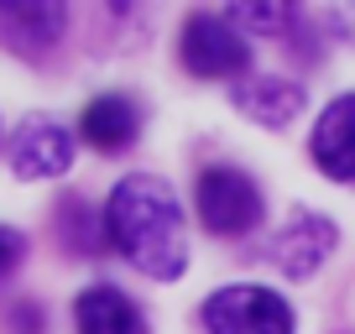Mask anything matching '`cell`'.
Masks as SVG:
<instances>
[{"label":"cell","mask_w":355,"mask_h":334,"mask_svg":"<svg viewBox=\"0 0 355 334\" xmlns=\"http://www.w3.org/2000/svg\"><path fill=\"white\" fill-rule=\"evenodd\" d=\"M178 53H183V68L199 73V78H235V73H245V63H251L245 37L235 32L225 16H189Z\"/></svg>","instance_id":"cell-4"},{"label":"cell","mask_w":355,"mask_h":334,"mask_svg":"<svg viewBox=\"0 0 355 334\" xmlns=\"http://www.w3.org/2000/svg\"><path fill=\"white\" fill-rule=\"evenodd\" d=\"M293 308L282 292L256 288V282H235L204 298V329L209 334H293Z\"/></svg>","instance_id":"cell-3"},{"label":"cell","mask_w":355,"mask_h":334,"mask_svg":"<svg viewBox=\"0 0 355 334\" xmlns=\"http://www.w3.org/2000/svg\"><path fill=\"white\" fill-rule=\"evenodd\" d=\"M21 256H26V235L11 230V225H0V277H11Z\"/></svg>","instance_id":"cell-14"},{"label":"cell","mask_w":355,"mask_h":334,"mask_svg":"<svg viewBox=\"0 0 355 334\" xmlns=\"http://www.w3.org/2000/svg\"><path fill=\"white\" fill-rule=\"evenodd\" d=\"M141 131V110H136L125 94H100V100L84 105V121H78V136H84L94 152H125Z\"/></svg>","instance_id":"cell-11"},{"label":"cell","mask_w":355,"mask_h":334,"mask_svg":"<svg viewBox=\"0 0 355 334\" xmlns=\"http://www.w3.org/2000/svg\"><path fill=\"white\" fill-rule=\"evenodd\" d=\"M73 162V136L53 115H26L11 136V167L16 178H58Z\"/></svg>","instance_id":"cell-5"},{"label":"cell","mask_w":355,"mask_h":334,"mask_svg":"<svg viewBox=\"0 0 355 334\" xmlns=\"http://www.w3.org/2000/svg\"><path fill=\"white\" fill-rule=\"evenodd\" d=\"M63 6H32V0H0V37L6 47L26 58H42L47 47L63 37Z\"/></svg>","instance_id":"cell-9"},{"label":"cell","mask_w":355,"mask_h":334,"mask_svg":"<svg viewBox=\"0 0 355 334\" xmlns=\"http://www.w3.org/2000/svg\"><path fill=\"white\" fill-rule=\"evenodd\" d=\"M105 235L136 272L157 282H178L189 272V235H183V204L173 183L152 173H131L110 188L105 204Z\"/></svg>","instance_id":"cell-1"},{"label":"cell","mask_w":355,"mask_h":334,"mask_svg":"<svg viewBox=\"0 0 355 334\" xmlns=\"http://www.w3.org/2000/svg\"><path fill=\"white\" fill-rule=\"evenodd\" d=\"M230 100H235V110H241L245 121L266 125V131H288V125L303 115V89H298V84H288V78H266V73L241 78Z\"/></svg>","instance_id":"cell-8"},{"label":"cell","mask_w":355,"mask_h":334,"mask_svg":"<svg viewBox=\"0 0 355 334\" xmlns=\"http://www.w3.org/2000/svg\"><path fill=\"white\" fill-rule=\"evenodd\" d=\"M334 225L324 220V214H313V209H303L298 220H288L277 230V240H272V267L277 272H288L293 282H303V277H313V272L329 261V251H334Z\"/></svg>","instance_id":"cell-6"},{"label":"cell","mask_w":355,"mask_h":334,"mask_svg":"<svg viewBox=\"0 0 355 334\" xmlns=\"http://www.w3.org/2000/svg\"><path fill=\"white\" fill-rule=\"evenodd\" d=\"M193 204H199V225L209 235H245L261 225V188L241 167H204L193 183Z\"/></svg>","instance_id":"cell-2"},{"label":"cell","mask_w":355,"mask_h":334,"mask_svg":"<svg viewBox=\"0 0 355 334\" xmlns=\"http://www.w3.org/2000/svg\"><path fill=\"white\" fill-rule=\"evenodd\" d=\"M63 220H58V235H63L68 251H84V256H94L100 245H110V235H105V220H94L89 214L84 199H63Z\"/></svg>","instance_id":"cell-12"},{"label":"cell","mask_w":355,"mask_h":334,"mask_svg":"<svg viewBox=\"0 0 355 334\" xmlns=\"http://www.w3.org/2000/svg\"><path fill=\"white\" fill-rule=\"evenodd\" d=\"M225 21L230 26H245V32H288L293 26V6L282 0H256V6H225Z\"/></svg>","instance_id":"cell-13"},{"label":"cell","mask_w":355,"mask_h":334,"mask_svg":"<svg viewBox=\"0 0 355 334\" xmlns=\"http://www.w3.org/2000/svg\"><path fill=\"white\" fill-rule=\"evenodd\" d=\"M73 324L78 334H146V319L121 288L100 282V288H84L73 303Z\"/></svg>","instance_id":"cell-10"},{"label":"cell","mask_w":355,"mask_h":334,"mask_svg":"<svg viewBox=\"0 0 355 334\" xmlns=\"http://www.w3.org/2000/svg\"><path fill=\"white\" fill-rule=\"evenodd\" d=\"M309 152H313V162H319L329 178L355 183V94H340V100L319 115Z\"/></svg>","instance_id":"cell-7"}]
</instances>
